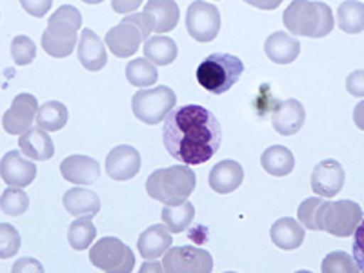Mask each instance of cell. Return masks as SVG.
Wrapping results in <instances>:
<instances>
[{"mask_svg":"<svg viewBox=\"0 0 364 273\" xmlns=\"http://www.w3.org/2000/svg\"><path fill=\"white\" fill-rule=\"evenodd\" d=\"M171 245H173V239L164 224H154L146 228L136 240L139 255L146 261H157L159 257L168 252V248H171Z\"/></svg>","mask_w":364,"mask_h":273,"instance_id":"ffe728a7","label":"cell"},{"mask_svg":"<svg viewBox=\"0 0 364 273\" xmlns=\"http://www.w3.org/2000/svg\"><path fill=\"white\" fill-rule=\"evenodd\" d=\"M37 126L44 132H58L68 124L70 113L63 102L58 100H50V102L42 104L37 109Z\"/></svg>","mask_w":364,"mask_h":273,"instance_id":"83f0119b","label":"cell"},{"mask_svg":"<svg viewBox=\"0 0 364 273\" xmlns=\"http://www.w3.org/2000/svg\"><path fill=\"white\" fill-rule=\"evenodd\" d=\"M60 173L68 182L90 186L100 178V166L87 155H71L60 162Z\"/></svg>","mask_w":364,"mask_h":273,"instance_id":"ac0fdd59","label":"cell"},{"mask_svg":"<svg viewBox=\"0 0 364 273\" xmlns=\"http://www.w3.org/2000/svg\"><path fill=\"white\" fill-rule=\"evenodd\" d=\"M37 109V99L31 93H21L13 99L11 108L2 117V126L9 135H22L35 122Z\"/></svg>","mask_w":364,"mask_h":273,"instance_id":"4fadbf2b","label":"cell"},{"mask_svg":"<svg viewBox=\"0 0 364 273\" xmlns=\"http://www.w3.org/2000/svg\"><path fill=\"white\" fill-rule=\"evenodd\" d=\"M337 26L341 31L350 35L363 33L364 29V4L357 0H346L337 8Z\"/></svg>","mask_w":364,"mask_h":273,"instance_id":"f1b7e54d","label":"cell"},{"mask_svg":"<svg viewBox=\"0 0 364 273\" xmlns=\"http://www.w3.org/2000/svg\"><path fill=\"white\" fill-rule=\"evenodd\" d=\"M22 155L31 161H50L55 155V144L48 132L37 128H29L18 136Z\"/></svg>","mask_w":364,"mask_h":273,"instance_id":"603a6c76","label":"cell"},{"mask_svg":"<svg viewBox=\"0 0 364 273\" xmlns=\"http://www.w3.org/2000/svg\"><path fill=\"white\" fill-rule=\"evenodd\" d=\"M177 95L168 86H157L151 90L136 91L132 99L133 115L148 126H155L168 117L175 108Z\"/></svg>","mask_w":364,"mask_h":273,"instance_id":"52a82bcc","label":"cell"},{"mask_svg":"<svg viewBox=\"0 0 364 273\" xmlns=\"http://www.w3.org/2000/svg\"><path fill=\"white\" fill-rule=\"evenodd\" d=\"M142 4V0H113L112 8L115 13L126 15V13H133L139 6Z\"/></svg>","mask_w":364,"mask_h":273,"instance_id":"ab89813d","label":"cell"},{"mask_svg":"<svg viewBox=\"0 0 364 273\" xmlns=\"http://www.w3.org/2000/svg\"><path fill=\"white\" fill-rule=\"evenodd\" d=\"M162 141L168 154L186 166H199L219 151L223 128L213 113L199 104H188L168 113Z\"/></svg>","mask_w":364,"mask_h":273,"instance_id":"6da1fadb","label":"cell"},{"mask_svg":"<svg viewBox=\"0 0 364 273\" xmlns=\"http://www.w3.org/2000/svg\"><path fill=\"white\" fill-rule=\"evenodd\" d=\"M162 259L164 273H211L213 257L197 246H175L168 248Z\"/></svg>","mask_w":364,"mask_h":273,"instance_id":"30bf717a","label":"cell"},{"mask_svg":"<svg viewBox=\"0 0 364 273\" xmlns=\"http://www.w3.org/2000/svg\"><path fill=\"white\" fill-rule=\"evenodd\" d=\"M224 273H237V272H224Z\"/></svg>","mask_w":364,"mask_h":273,"instance_id":"bcb514c9","label":"cell"},{"mask_svg":"<svg viewBox=\"0 0 364 273\" xmlns=\"http://www.w3.org/2000/svg\"><path fill=\"white\" fill-rule=\"evenodd\" d=\"M197 177L190 166H168L155 170L146 181V191L164 206H178L188 200L195 190Z\"/></svg>","mask_w":364,"mask_h":273,"instance_id":"277c9868","label":"cell"},{"mask_svg":"<svg viewBox=\"0 0 364 273\" xmlns=\"http://www.w3.org/2000/svg\"><path fill=\"white\" fill-rule=\"evenodd\" d=\"M282 22L291 35L310 38H323L331 33L336 18L330 6L324 2L294 0L282 13Z\"/></svg>","mask_w":364,"mask_h":273,"instance_id":"7a4b0ae2","label":"cell"},{"mask_svg":"<svg viewBox=\"0 0 364 273\" xmlns=\"http://www.w3.org/2000/svg\"><path fill=\"white\" fill-rule=\"evenodd\" d=\"M21 250V233L15 226L0 223V259H11Z\"/></svg>","mask_w":364,"mask_h":273,"instance_id":"8d00e7d4","label":"cell"},{"mask_svg":"<svg viewBox=\"0 0 364 273\" xmlns=\"http://www.w3.org/2000/svg\"><path fill=\"white\" fill-rule=\"evenodd\" d=\"M82 2H86V4L90 6H95V4H100V2H104V0H82Z\"/></svg>","mask_w":364,"mask_h":273,"instance_id":"ee69618b","label":"cell"},{"mask_svg":"<svg viewBox=\"0 0 364 273\" xmlns=\"http://www.w3.org/2000/svg\"><path fill=\"white\" fill-rule=\"evenodd\" d=\"M295 273H311V272H308V269H299V272H295Z\"/></svg>","mask_w":364,"mask_h":273,"instance_id":"f6af8a7d","label":"cell"},{"mask_svg":"<svg viewBox=\"0 0 364 273\" xmlns=\"http://www.w3.org/2000/svg\"><path fill=\"white\" fill-rule=\"evenodd\" d=\"M0 177L11 188H22L33 184L37 177V166L28 161L21 151L11 149L0 161Z\"/></svg>","mask_w":364,"mask_h":273,"instance_id":"5bb4252c","label":"cell"},{"mask_svg":"<svg viewBox=\"0 0 364 273\" xmlns=\"http://www.w3.org/2000/svg\"><path fill=\"white\" fill-rule=\"evenodd\" d=\"M142 17L148 22L149 29L155 33H168L181 18V9H178L175 0H148L144 6Z\"/></svg>","mask_w":364,"mask_h":273,"instance_id":"e0dca14e","label":"cell"},{"mask_svg":"<svg viewBox=\"0 0 364 273\" xmlns=\"http://www.w3.org/2000/svg\"><path fill=\"white\" fill-rule=\"evenodd\" d=\"M348 90H350L352 95L363 97V70L353 71V73L348 77Z\"/></svg>","mask_w":364,"mask_h":273,"instance_id":"60d3db41","label":"cell"},{"mask_svg":"<svg viewBox=\"0 0 364 273\" xmlns=\"http://www.w3.org/2000/svg\"><path fill=\"white\" fill-rule=\"evenodd\" d=\"M245 181V168L237 161H220L210 171V188L219 195L233 193Z\"/></svg>","mask_w":364,"mask_h":273,"instance_id":"d6986e66","label":"cell"},{"mask_svg":"<svg viewBox=\"0 0 364 273\" xmlns=\"http://www.w3.org/2000/svg\"><path fill=\"white\" fill-rule=\"evenodd\" d=\"M264 53L273 64H291L301 55V42L297 37L284 31H275L264 42Z\"/></svg>","mask_w":364,"mask_h":273,"instance_id":"44dd1931","label":"cell"},{"mask_svg":"<svg viewBox=\"0 0 364 273\" xmlns=\"http://www.w3.org/2000/svg\"><path fill=\"white\" fill-rule=\"evenodd\" d=\"M11 273H44V266L35 257H22L11 266Z\"/></svg>","mask_w":364,"mask_h":273,"instance_id":"f35d334b","label":"cell"},{"mask_svg":"<svg viewBox=\"0 0 364 273\" xmlns=\"http://www.w3.org/2000/svg\"><path fill=\"white\" fill-rule=\"evenodd\" d=\"M186 28L197 42H211L220 31V13L217 6L204 0L191 2L186 13Z\"/></svg>","mask_w":364,"mask_h":273,"instance_id":"8fae6325","label":"cell"},{"mask_svg":"<svg viewBox=\"0 0 364 273\" xmlns=\"http://www.w3.org/2000/svg\"><path fill=\"white\" fill-rule=\"evenodd\" d=\"M139 273H164V268H162V262L159 261H146L139 268Z\"/></svg>","mask_w":364,"mask_h":273,"instance_id":"7bdbcfd3","label":"cell"},{"mask_svg":"<svg viewBox=\"0 0 364 273\" xmlns=\"http://www.w3.org/2000/svg\"><path fill=\"white\" fill-rule=\"evenodd\" d=\"M328 200L323 197H310V199L302 200L297 210L299 223L302 228H308L311 232H323L321 230V213Z\"/></svg>","mask_w":364,"mask_h":273,"instance_id":"d6a6232c","label":"cell"},{"mask_svg":"<svg viewBox=\"0 0 364 273\" xmlns=\"http://www.w3.org/2000/svg\"><path fill=\"white\" fill-rule=\"evenodd\" d=\"M344 181H346V173H344L343 166L333 159L321 161L311 171V190L323 199L336 197L343 190Z\"/></svg>","mask_w":364,"mask_h":273,"instance_id":"7c38bea8","label":"cell"},{"mask_svg":"<svg viewBox=\"0 0 364 273\" xmlns=\"http://www.w3.org/2000/svg\"><path fill=\"white\" fill-rule=\"evenodd\" d=\"M79 63L90 71H100L108 64V51L104 48L102 41L91 29H82L77 48Z\"/></svg>","mask_w":364,"mask_h":273,"instance_id":"7402d4cb","label":"cell"},{"mask_svg":"<svg viewBox=\"0 0 364 273\" xmlns=\"http://www.w3.org/2000/svg\"><path fill=\"white\" fill-rule=\"evenodd\" d=\"M80 26H82V15L79 9L71 4L60 6L51 15L48 28L42 33V50L53 58L70 57L79 42Z\"/></svg>","mask_w":364,"mask_h":273,"instance_id":"3957f363","label":"cell"},{"mask_svg":"<svg viewBox=\"0 0 364 273\" xmlns=\"http://www.w3.org/2000/svg\"><path fill=\"white\" fill-rule=\"evenodd\" d=\"M261 166L266 173L273 177H284L290 175L295 168V157L286 146H269L261 157Z\"/></svg>","mask_w":364,"mask_h":273,"instance_id":"484cf974","label":"cell"},{"mask_svg":"<svg viewBox=\"0 0 364 273\" xmlns=\"http://www.w3.org/2000/svg\"><path fill=\"white\" fill-rule=\"evenodd\" d=\"M126 79L132 86L136 87L154 86L159 80L157 66H154L146 58H135L126 66Z\"/></svg>","mask_w":364,"mask_h":273,"instance_id":"1f68e13d","label":"cell"},{"mask_svg":"<svg viewBox=\"0 0 364 273\" xmlns=\"http://www.w3.org/2000/svg\"><path fill=\"white\" fill-rule=\"evenodd\" d=\"M195 219V208L190 200H184L178 206L162 208V223L170 233L186 232Z\"/></svg>","mask_w":364,"mask_h":273,"instance_id":"f546056e","label":"cell"},{"mask_svg":"<svg viewBox=\"0 0 364 273\" xmlns=\"http://www.w3.org/2000/svg\"><path fill=\"white\" fill-rule=\"evenodd\" d=\"M269 237L277 248L294 252V250L301 248L304 239H306V233H304V228L301 226L299 220L291 219V217H282V219L275 220V224L269 228Z\"/></svg>","mask_w":364,"mask_h":273,"instance_id":"cb8c5ba5","label":"cell"},{"mask_svg":"<svg viewBox=\"0 0 364 273\" xmlns=\"http://www.w3.org/2000/svg\"><path fill=\"white\" fill-rule=\"evenodd\" d=\"M63 204L66 211L73 217H95L100 211V199L95 191L86 188H71L64 193Z\"/></svg>","mask_w":364,"mask_h":273,"instance_id":"d4e9b609","label":"cell"},{"mask_svg":"<svg viewBox=\"0 0 364 273\" xmlns=\"http://www.w3.org/2000/svg\"><path fill=\"white\" fill-rule=\"evenodd\" d=\"M242 2H246L248 6H253V8L269 11V9H277L284 0H242Z\"/></svg>","mask_w":364,"mask_h":273,"instance_id":"b9f144b4","label":"cell"},{"mask_svg":"<svg viewBox=\"0 0 364 273\" xmlns=\"http://www.w3.org/2000/svg\"><path fill=\"white\" fill-rule=\"evenodd\" d=\"M304 120H306V112L297 99H286L273 108L272 126L279 135H295L304 126Z\"/></svg>","mask_w":364,"mask_h":273,"instance_id":"2e32d148","label":"cell"},{"mask_svg":"<svg viewBox=\"0 0 364 273\" xmlns=\"http://www.w3.org/2000/svg\"><path fill=\"white\" fill-rule=\"evenodd\" d=\"M18 2H21L26 13L37 18L44 17L46 13L51 9V6H53V0H18Z\"/></svg>","mask_w":364,"mask_h":273,"instance_id":"74e56055","label":"cell"},{"mask_svg":"<svg viewBox=\"0 0 364 273\" xmlns=\"http://www.w3.org/2000/svg\"><path fill=\"white\" fill-rule=\"evenodd\" d=\"M151 29L142 17V13H133L113 26L106 33V44L109 51L119 58H128L139 51V46L148 41Z\"/></svg>","mask_w":364,"mask_h":273,"instance_id":"8992f818","label":"cell"},{"mask_svg":"<svg viewBox=\"0 0 364 273\" xmlns=\"http://www.w3.org/2000/svg\"><path fill=\"white\" fill-rule=\"evenodd\" d=\"M360 223H363V208L353 200H336V203L328 200L321 213V230L339 239L352 237Z\"/></svg>","mask_w":364,"mask_h":273,"instance_id":"9c48e42d","label":"cell"},{"mask_svg":"<svg viewBox=\"0 0 364 273\" xmlns=\"http://www.w3.org/2000/svg\"><path fill=\"white\" fill-rule=\"evenodd\" d=\"M90 261L104 273H132L135 268L132 248L117 237L97 240L90 250Z\"/></svg>","mask_w":364,"mask_h":273,"instance_id":"ba28073f","label":"cell"},{"mask_svg":"<svg viewBox=\"0 0 364 273\" xmlns=\"http://www.w3.org/2000/svg\"><path fill=\"white\" fill-rule=\"evenodd\" d=\"M141 166V154L133 146H117L106 157V173L109 178L119 182L132 181L135 175H139Z\"/></svg>","mask_w":364,"mask_h":273,"instance_id":"9a60e30c","label":"cell"},{"mask_svg":"<svg viewBox=\"0 0 364 273\" xmlns=\"http://www.w3.org/2000/svg\"><path fill=\"white\" fill-rule=\"evenodd\" d=\"M11 57L17 66H28L37 57V46L26 35H17L11 41Z\"/></svg>","mask_w":364,"mask_h":273,"instance_id":"d590c367","label":"cell"},{"mask_svg":"<svg viewBox=\"0 0 364 273\" xmlns=\"http://www.w3.org/2000/svg\"><path fill=\"white\" fill-rule=\"evenodd\" d=\"M97 237V228L90 217H79L68 228V242L73 250L82 252L87 250Z\"/></svg>","mask_w":364,"mask_h":273,"instance_id":"4dcf8cb0","label":"cell"},{"mask_svg":"<svg viewBox=\"0 0 364 273\" xmlns=\"http://www.w3.org/2000/svg\"><path fill=\"white\" fill-rule=\"evenodd\" d=\"M245 71V63L232 53H211L197 68V82L211 93L223 95L232 90Z\"/></svg>","mask_w":364,"mask_h":273,"instance_id":"5b68a950","label":"cell"},{"mask_svg":"<svg viewBox=\"0 0 364 273\" xmlns=\"http://www.w3.org/2000/svg\"><path fill=\"white\" fill-rule=\"evenodd\" d=\"M321 269H323V273H363L355 259L350 253L341 252V250L328 253L323 259Z\"/></svg>","mask_w":364,"mask_h":273,"instance_id":"e575fe53","label":"cell"},{"mask_svg":"<svg viewBox=\"0 0 364 273\" xmlns=\"http://www.w3.org/2000/svg\"><path fill=\"white\" fill-rule=\"evenodd\" d=\"M29 208V197L22 188H6V191L0 195V210L6 215L18 217L26 213Z\"/></svg>","mask_w":364,"mask_h":273,"instance_id":"836d02e7","label":"cell"},{"mask_svg":"<svg viewBox=\"0 0 364 273\" xmlns=\"http://www.w3.org/2000/svg\"><path fill=\"white\" fill-rule=\"evenodd\" d=\"M178 55V48L173 38L164 37V35H155L148 38L144 44V57L146 60L154 66H170L175 63Z\"/></svg>","mask_w":364,"mask_h":273,"instance_id":"4316f807","label":"cell"}]
</instances>
